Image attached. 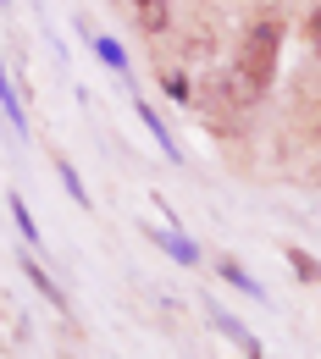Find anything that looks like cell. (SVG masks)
<instances>
[{"label": "cell", "mask_w": 321, "mask_h": 359, "mask_svg": "<svg viewBox=\"0 0 321 359\" xmlns=\"http://www.w3.org/2000/svg\"><path fill=\"white\" fill-rule=\"evenodd\" d=\"M282 34H288V22L277 17V11H261L255 22H249V34L238 39V61H232V83H238V100L244 105H255L261 94L272 89L277 78V55H282Z\"/></svg>", "instance_id": "cell-1"}, {"label": "cell", "mask_w": 321, "mask_h": 359, "mask_svg": "<svg viewBox=\"0 0 321 359\" xmlns=\"http://www.w3.org/2000/svg\"><path fill=\"white\" fill-rule=\"evenodd\" d=\"M128 11H133V22H138V34H161L166 28V0H128Z\"/></svg>", "instance_id": "cell-2"}, {"label": "cell", "mask_w": 321, "mask_h": 359, "mask_svg": "<svg viewBox=\"0 0 321 359\" xmlns=\"http://www.w3.org/2000/svg\"><path fill=\"white\" fill-rule=\"evenodd\" d=\"M205 310H211V320H216V326H222V332H228L232 343H238V348H244V359H261V343H255V337H249V332H244V326H238V320H232L228 310H216V304H205Z\"/></svg>", "instance_id": "cell-3"}, {"label": "cell", "mask_w": 321, "mask_h": 359, "mask_svg": "<svg viewBox=\"0 0 321 359\" xmlns=\"http://www.w3.org/2000/svg\"><path fill=\"white\" fill-rule=\"evenodd\" d=\"M138 116H144V128H150V133H155V144H161V149H166V155H172V161H178V144H172V133H166V128H161V116H155V111H150V100H138Z\"/></svg>", "instance_id": "cell-4"}, {"label": "cell", "mask_w": 321, "mask_h": 359, "mask_svg": "<svg viewBox=\"0 0 321 359\" xmlns=\"http://www.w3.org/2000/svg\"><path fill=\"white\" fill-rule=\"evenodd\" d=\"M150 238H155L166 255H178L183 266H194V243H188V238H178V232H150Z\"/></svg>", "instance_id": "cell-5"}, {"label": "cell", "mask_w": 321, "mask_h": 359, "mask_svg": "<svg viewBox=\"0 0 321 359\" xmlns=\"http://www.w3.org/2000/svg\"><path fill=\"white\" fill-rule=\"evenodd\" d=\"M22 271H28V282H34V287H39V293H45V299H50V304H55V310H61V287H55V282H50V276H45V271H39V266H34V260H22Z\"/></svg>", "instance_id": "cell-6"}, {"label": "cell", "mask_w": 321, "mask_h": 359, "mask_svg": "<svg viewBox=\"0 0 321 359\" xmlns=\"http://www.w3.org/2000/svg\"><path fill=\"white\" fill-rule=\"evenodd\" d=\"M94 55H100L105 67H117V72H128V55H122V45H117V39H94Z\"/></svg>", "instance_id": "cell-7"}, {"label": "cell", "mask_w": 321, "mask_h": 359, "mask_svg": "<svg viewBox=\"0 0 321 359\" xmlns=\"http://www.w3.org/2000/svg\"><path fill=\"white\" fill-rule=\"evenodd\" d=\"M0 105H6V116L17 122V133H22V105H17V94H11V83H6V61H0Z\"/></svg>", "instance_id": "cell-8"}, {"label": "cell", "mask_w": 321, "mask_h": 359, "mask_svg": "<svg viewBox=\"0 0 321 359\" xmlns=\"http://www.w3.org/2000/svg\"><path fill=\"white\" fill-rule=\"evenodd\" d=\"M11 216H17V226H22V238H28V243H39V226H34V216H28V205H22L17 194H11Z\"/></svg>", "instance_id": "cell-9"}, {"label": "cell", "mask_w": 321, "mask_h": 359, "mask_svg": "<svg viewBox=\"0 0 321 359\" xmlns=\"http://www.w3.org/2000/svg\"><path fill=\"white\" fill-rule=\"evenodd\" d=\"M55 166H61V182H67V194H72V199H78V205H89V188H84V182H78V172H72V166H67V161H55Z\"/></svg>", "instance_id": "cell-10"}, {"label": "cell", "mask_w": 321, "mask_h": 359, "mask_svg": "<svg viewBox=\"0 0 321 359\" xmlns=\"http://www.w3.org/2000/svg\"><path fill=\"white\" fill-rule=\"evenodd\" d=\"M294 271H299V282H316V260L305 249H294Z\"/></svg>", "instance_id": "cell-11"}, {"label": "cell", "mask_w": 321, "mask_h": 359, "mask_svg": "<svg viewBox=\"0 0 321 359\" xmlns=\"http://www.w3.org/2000/svg\"><path fill=\"white\" fill-rule=\"evenodd\" d=\"M222 276H228V282H238L244 293H261V287H255V282H249V276H244V271H238V266H222Z\"/></svg>", "instance_id": "cell-12"}]
</instances>
